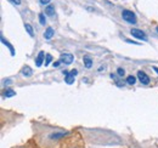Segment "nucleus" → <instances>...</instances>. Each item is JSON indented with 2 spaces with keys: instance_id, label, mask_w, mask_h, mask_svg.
<instances>
[{
  "instance_id": "9",
  "label": "nucleus",
  "mask_w": 158,
  "mask_h": 148,
  "mask_svg": "<svg viewBox=\"0 0 158 148\" xmlns=\"http://www.w3.org/2000/svg\"><path fill=\"white\" fill-rule=\"evenodd\" d=\"M74 76H76V75H73V74L69 72V73L66 75V78H64V81H66L68 85H71V84H73V83H74Z\"/></svg>"
},
{
  "instance_id": "1",
  "label": "nucleus",
  "mask_w": 158,
  "mask_h": 148,
  "mask_svg": "<svg viewBox=\"0 0 158 148\" xmlns=\"http://www.w3.org/2000/svg\"><path fill=\"white\" fill-rule=\"evenodd\" d=\"M122 17L124 21H127L128 23H131V24H136V16L133 11H129V10H123L122 12Z\"/></svg>"
},
{
  "instance_id": "5",
  "label": "nucleus",
  "mask_w": 158,
  "mask_h": 148,
  "mask_svg": "<svg viewBox=\"0 0 158 148\" xmlns=\"http://www.w3.org/2000/svg\"><path fill=\"white\" fill-rule=\"evenodd\" d=\"M45 54H44V51H40L38 56H37V58H35V66L37 67H40L41 64H43V62H44V60H45Z\"/></svg>"
},
{
  "instance_id": "20",
  "label": "nucleus",
  "mask_w": 158,
  "mask_h": 148,
  "mask_svg": "<svg viewBox=\"0 0 158 148\" xmlns=\"http://www.w3.org/2000/svg\"><path fill=\"white\" fill-rule=\"evenodd\" d=\"M125 41H127V43H129V44H136V45L139 44V43L134 41V40H130V39H125Z\"/></svg>"
},
{
  "instance_id": "18",
  "label": "nucleus",
  "mask_w": 158,
  "mask_h": 148,
  "mask_svg": "<svg viewBox=\"0 0 158 148\" xmlns=\"http://www.w3.org/2000/svg\"><path fill=\"white\" fill-rule=\"evenodd\" d=\"M117 74H118L119 76H123V75L125 74V71H124L123 68H118V69H117Z\"/></svg>"
},
{
  "instance_id": "16",
  "label": "nucleus",
  "mask_w": 158,
  "mask_h": 148,
  "mask_svg": "<svg viewBox=\"0 0 158 148\" xmlns=\"http://www.w3.org/2000/svg\"><path fill=\"white\" fill-rule=\"evenodd\" d=\"M51 61H52V56L48 54L46 57H45V66H49V64L51 63Z\"/></svg>"
},
{
  "instance_id": "12",
  "label": "nucleus",
  "mask_w": 158,
  "mask_h": 148,
  "mask_svg": "<svg viewBox=\"0 0 158 148\" xmlns=\"http://www.w3.org/2000/svg\"><path fill=\"white\" fill-rule=\"evenodd\" d=\"M15 95H16V92L14 90H11V89H6L4 91V97H14Z\"/></svg>"
},
{
  "instance_id": "6",
  "label": "nucleus",
  "mask_w": 158,
  "mask_h": 148,
  "mask_svg": "<svg viewBox=\"0 0 158 148\" xmlns=\"http://www.w3.org/2000/svg\"><path fill=\"white\" fill-rule=\"evenodd\" d=\"M45 14H46L48 16H54V14H55V6H54L52 4H49V5L45 7Z\"/></svg>"
},
{
  "instance_id": "17",
  "label": "nucleus",
  "mask_w": 158,
  "mask_h": 148,
  "mask_svg": "<svg viewBox=\"0 0 158 148\" xmlns=\"http://www.w3.org/2000/svg\"><path fill=\"white\" fill-rule=\"evenodd\" d=\"M39 22L40 24H45L46 23V18H45V16L43 14H39Z\"/></svg>"
},
{
  "instance_id": "25",
  "label": "nucleus",
  "mask_w": 158,
  "mask_h": 148,
  "mask_svg": "<svg viewBox=\"0 0 158 148\" xmlns=\"http://www.w3.org/2000/svg\"><path fill=\"white\" fill-rule=\"evenodd\" d=\"M157 32H158V27H157Z\"/></svg>"
},
{
  "instance_id": "23",
  "label": "nucleus",
  "mask_w": 158,
  "mask_h": 148,
  "mask_svg": "<svg viewBox=\"0 0 158 148\" xmlns=\"http://www.w3.org/2000/svg\"><path fill=\"white\" fill-rule=\"evenodd\" d=\"M71 73L73 74V75H77V73H78V72H77L76 69H73V71H71Z\"/></svg>"
},
{
  "instance_id": "14",
  "label": "nucleus",
  "mask_w": 158,
  "mask_h": 148,
  "mask_svg": "<svg viewBox=\"0 0 158 148\" xmlns=\"http://www.w3.org/2000/svg\"><path fill=\"white\" fill-rule=\"evenodd\" d=\"M127 83H128L129 85H134V84L136 83V78L133 76V75H129V76L127 78Z\"/></svg>"
},
{
  "instance_id": "10",
  "label": "nucleus",
  "mask_w": 158,
  "mask_h": 148,
  "mask_svg": "<svg viewBox=\"0 0 158 148\" xmlns=\"http://www.w3.org/2000/svg\"><path fill=\"white\" fill-rule=\"evenodd\" d=\"M83 61H84V66H85L86 68H91V66H93V60H91L89 56H84Z\"/></svg>"
},
{
  "instance_id": "21",
  "label": "nucleus",
  "mask_w": 158,
  "mask_h": 148,
  "mask_svg": "<svg viewBox=\"0 0 158 148\" xmlns=\"http://www.w3.org/2000/svg\"><path fill=\"white\" fill-rule=\"evenodd\" d=\"M12 4H15V5H20L21 4V0H10Z\"/></svg>"
},
{
  "instance_id": "3",
  "label": "nucleus",
  "mask_w": 158,
  "mask_h": 148,
  "mask_svg": "<svg viewBox=\"0 0 158 148\" xmlns=\"http://www.w3.org/2000/svg\"><path fill=\"white\" fill-rule=\"evenodd\" d=\"M73 60H74V56L72 54H62L60 56V61L62 63H66V64H71L73 62Z\"/></svg>"
},
{
  "instance_id": "4",
  "label": "nucleus",
  "mask_w": 158,
  "mask_h": 148,
  "mask_svg": "<svg viewBox=\"0 0 158 148\" xmlns=\"http://www.w3.org/2000/svg\"><path fill=\"white\" fill-rule=\"evenodd\" d=\"M138 78H139V80L141 81V84H143V85H148V84H150V78H148V75L145 73V72L139 71Z\"/></svg>"
},
{
  "instance_id": "11",
  "label": "nucleus",
  "mask_w": 158,
  "mask_h": 148,
  "mask_svg": "<svg viewBox=\"0 0 158 148\" xmlns=\"http://www.w3.org/2000/svg\"><path fill=\"white\" fill-rule=\"evenodd\" d=\"M1 41H2V44H4V45H6V46L10 49V52H11V55H12V56L15 55V50H14L12 45H10V43H9L7 40H5V38L2 37V35H1Z\"/></svg>"
},
{
  "instance_id": "7",
  "label": "nucleus",
  "mask_w": 158,
  "mask_h": 148,
  "mask_svg": "<svg viewBox=\"0 0 158 148\" xmlns=\"http://www.w3.org/2000/svg\"><path fill=\"white\" fill-rule=\"evenodd\" d=\"M54 34H55V31L51 27H49V28H46V31L44 33V38L45 39H51V38L54 37Z\"/></svg>"
},
{
  "instance_id": "22",
  "label": "nucleus",
  "mask_w": 158,
  "mask_h": 148,
  "mask_svg": "<svg viewBox=\"0 0 158 148\" xmlns=\"http://www.w3.org/2000/svg\"><path fill=\"white\" fill-rule=\"evenodd\" d=\"M61 63H62V62H61V61H56V62H55V63H54V67H59L60 64H61Z\"/></svg>"
},
{
  "instance_id": "24",
  "label": "nucleus",
  "mask_w": 158,
  "mask_h": 148,
  "mask_svg": "<svg viewBox=\"0 0 158 148\" xmlns=\"http://www.w3.org/2000/svg\"><path fill=\"white\" fill-rule=\"evenodd\" d=\"M153 71L156 72V73L158 74V67H156V66H153Z\"/></svg>"
},
{
  "instance_id": "15",
  "label": "nucleus",
  "mask_w": 158,
  "mask_h": 148,
  "mask_svg": "<svg viewBox=\"0 0 158 148\" xmlns=\"http://www.w3.org/2000/svg\"><path fill=\"white\" fill-rule=\"evenodd\" d=\"M68 132H59V134H54V135H51V138H60V137H63L64 135H67Z\"/></svg>"
},
{
  "instance_id": "2",
  "label": "nucleus",
  "mask_w": 158,
  "mask_h": 148,
  "mask_svg": "<svg viewBox=\"0 0 158 148\" xmlns=\"http://www.w3.org/2000/svg\"><path fill=\"white\" fill-rule=\"evenodd\" d=\"M130 33H131V35L135 38H138L140 40H143V41H146L147 40V37H146V34L142 32V31H140V29H136V28H133L131 31H130Z\"/></svg>"
},
{
  "instance_id": "8",
  "label": "nucleus",
  "mask_w": 158,
  "mask_h": 148,
  "mask_svg": "<svg viewBox=\"0 0 158 148\" xmlns=\"http://www.w3.org/2000/svg\"><path fill=\"white\" fill-rule=\"evenodd\" d=\"M22 74H23L24 76H32V75H33V71H32L31 67L24 66V67L22 68Z\"/></svg>"
},
{
  "instance_id": "13",
  "label": "nucleus",
  "mask_w": 158,
  "mask_h": 148,
  "mask_svg": "<svg viewBox=\"0 0 158 148\" xmlns=\"http://www.w3.org/2000/svg\"><path fill=\"white\" fill-rule=\"evenodd\" d=\"M24 28H26V31H27V33L31 35V37H33L34 35V31H33V27L31 26V24H24Z\"/></svg>"
},
{
  "instance_id": "19",
  "label": "nucleus",
  "mask_w": 158,
  "mask_h": 148,
  "mask_svg": "<svg viewBox=\"0 0 158 148\" xmlns=\"http://www.w3.org/2000/svg\"><path fill=\"white\" fill-rule=\"evenodd\" d=\"M50 1H51V0H40V4H43V5H45V4H46V5H49V4H50Z\"/></svg>"
}]
</instances>
